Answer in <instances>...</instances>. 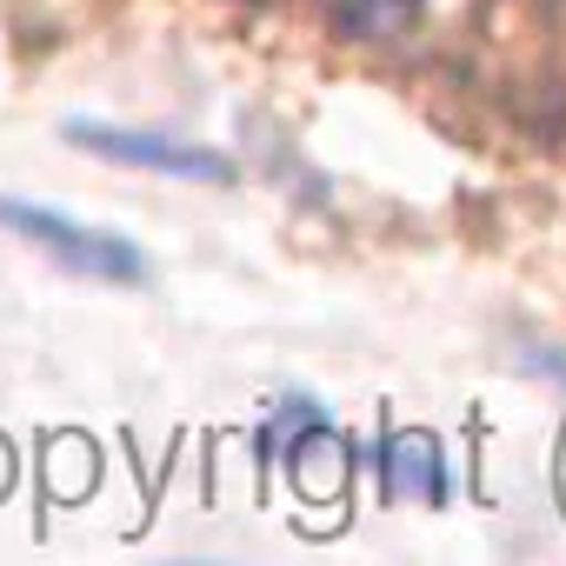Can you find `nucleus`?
<instances>
[{
  "instance_id": "obj_1",
  "label": "nucleus",
  "mask_w": 566,
  "mask_h": 566,
  "mask_svg": "<svg viewBox=\"0 0 566 566\" xmlns=\"http://www.w3.org/2000/svg\"><path fill=\"white\" fill-rule=\"evenodd\" d=\"M0 227H8L14 240H28L34 253H48L54 266L81 273V280H107V287H147L154 266L147 253L114 233V227H87L61 207H41V200H21V193H0Z\"/></svg>"
},
{
  "instance_id": "obj_2",
  "label": "nucleus",
  "mask_w": 566,
  "mask_h": 566,
  "mask_svg": "<svg viewBox=\"0 0 566 566\" xmlns=\"http://www.w3.org/2000/svg\"><path fill=\"white\" fill-rule=\"evenodd\" d=\"M61 134H67L81 154L114 160V167H140V174H167V180H200V187H227V180H233V160H227V154L193 147V140H174V134H154V127H114V120L67 114Z\"/></svg>"
},
{
  "instance_id": "obj_3",
  "label": "nucleus",
  "mask_w": 566,
  "mask_h": 566,
  "mask_svg": "<svg viewBox=\"0 0 566 566\" xmlns=\"http://www.w3.org/2000/svg\"><path fill=\"white\" fill-rule=\"evenodd\" d=\"M374 480H380V500H407V506H447L453 493V467H447V447L420 427L407 433H387L374 447Z\"/></svg>"
},
{
  "instance_id": "obj_4",
  "label": "nucleus",
  "mask_w": 566,
  "mask_h": 566,
  "mask_svg": "<svg viewBox=\"0 0 566 566\" xmlns=\"http://www.w3.org/2000/svg\"><path fill=\"white\" fill-rule=\"evenodd\" d=\"M253 453H260L266 467H287V473L301 480V467H307L314 453H340V440H334V420H327V407H321L314 394H280V400L266 407V420L253 427Z\"/></svg>"
}]
</instances>
